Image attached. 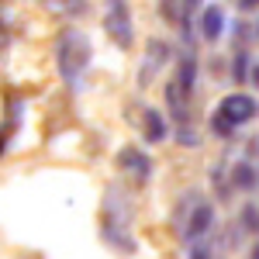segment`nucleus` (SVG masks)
<instances>
[{
  "mask_svg": "<svg viewBox=\"0 0 259 259\" xmlns=\"http://www.w3.org/2000/svg\"><path fill=\"white\" fill-rule=\"evenodd\" d=\"M59 73L66 80H80V73L87 69V62H90V41L87 35L80 31H66L59 38Z\"/></svg>",
  "mask_w": 259,
  "mask_h": 259,
  "instance_id": "f257e3e1",
  "label": "nucleus"
},
{
  "mask_svg": "<svg viewBox=\"0 0 259 259\" xmlns=\"http://www.w3.org/2000/svg\"><path fill=\"white\" fill-rule=\"evenodd\" d=\"M107 31H111V38L118 41L121 49H128L132 45V18H128V4L124 0H107Z\"/></svg>",
  "mask_w": 259,
  "mask_h": 259,
  "instance_id": "f03ea898",
  "label": "nucleus"
},
{
  "mask_svg": "<svg viewBox=\"0 0 259 259\" xmlns=\"http://www.w3.org/2000/svg\"><path fill=\"white\" fill-rule=\"evenodd\" d=\"M218 114L235 128V124H242V121H249L252 114H256V104H252V97H245V94H232V97L221 100Z\"/></svg>",
  "mask_w": 259,
  "mask_h": 259,
  "instance_id": "7ed1b4c3",
  "label": "nucleus"
},
{
  "mask_svg": "<svg viewBox=\"0 0 259 259\" xmlns=\"http://www.w3.org/2000/svg\"><path fill=\"white\" fill-rule=\"evenodd\" d=\"M221 28H225V14H221V7H207V11L200 14V35H204V38H218Z\"/></svg>",
  "mask_w": 259,
  "mask_h": 259,
  "instance_id": "20e7f679",
  "label": "nucleus"
},
{
  "mask_svg": "<svg viewBox=\"0 0 259 259\" xmlns=\"http://www.w3.org/2000/svg\"><path fill=\"white\" fill-rule=\"evenodd\" d=\"M145 139H149V142L166 139V121H162L156 111H145Z\"/></svg>",
  "mask_w": 259,
  "mask_h": 259,
  "instance_id": "39448f33",
  "label": "nucleus"
},
{
  "mask_svg": "<svg viewBox=\"0 0 259 259\" xmlns=\"http://www.w3.org/2000/svg\"><path fill=\"white\" fill-rule=\"evenodd\" d=\"M121 166H124V169H139V177L149 173V159L142 156L139 149H124V152H121Z\"/></svg>",
  "mask_w": 259,
  "mask_h": 259,
  "instance_id": "423d86ee",
  "label": "nucleus"
},
{
  "mask_svg": "<svg viewBox=\"0 0 259 259\" xmlns=\"http://www.w3.org/2000/svg\"><path fill=\"white\" fill-rule=\"evenodd\" d=\"M207 225H211V207H197V214H194V221H190L187 235H190V239H200V235L207 232Z\"/></svg>",
  "mask_w": 259,
  "mask_h": 259,
  "instance_id": "0eeeda50",
  "label": "nucleus"
},
{
  "mask_svg": "<svg viewBox=\"0 0 259 259\" xmlns=\"http://www.w3.org/2000/svg\"><path fill=\"white\" fill-rule=\"evenodd\" d=\"M45 7H52V11H59V14H80L83 7H87V0H41Z\"/></svg>",
  "mask_w": 259,
  "mask_h": 259,
  "instance_id": "6e6552de",
  "label": "nucleus"
},
{
  "mask_svg": "<svg viewBox=\"0 0 259 259\" xmlns=\"http://www.w3.org/2000/svg\"><path fill=\"white\" fill-rule=\"evenodd\" d=\"M235 187H242V190H249V187H252V169H249L245 162L235 169Z\"/></svg>",
  "mask_w": 259,
  "mask_h": 259,
  "instance_id": "1a4fd4ad",
  "label": "nucleus"
},
{
  "mask_svg": "<svg viewBox=\"0 0 259 259\" xmlns=\"http://www.w3.org/2000/svg\"><path fill=\"white\" fill-rule=\"evenodd\" d=\"M190 259H211V256H207V249H200V245H197V249L190 252Z\"/></svg>",
  "mask_w": 259,
  "mask_h": 259,
  "instance_id": "9d476101",
  "label": "nucleus"
},
{
  "mask_svg": "<svg viewBox=\"0 0 259 259\" xmlns=\"http://www.w3.org/2000/svg\"><path fill=\"white\" fill-rule=\"evenodd\" d=\"M4 41H7V28L0 24V45H4Z\"/></svg>",
  "mask_w": 259,
  "mask_h": 259,
  "instance_id": "9b49d317",
  "label": "nucleus"
},
{
  "mask_svg": "<svg viewBox=\"0 0 259 259\" xmlns=\"http://www.w3.org/2000/svg\"><path fill=\"white\" fill-rule=\"evenodd\" d=\"M259 0H242V7H256Z\"/></svg>",
  "mask_w": 259,
  "mask_h": 259,
  "instance_id": "f8f14e48",
  "label": "nucleus"
},
{
  "mask_svg": "<svg viewBox=\"0 0 259 259\" xmlns=\"http://www.w3.org/2000/svg\"><path fill=\"white\" fill-rule=\"evenodd\" d=\"M197 4H200V0H187V7H197Z\"/></svg>",
  "mask_w": 259,
  "mask_h": 259,
  "instance_id": "ddd939ff",
  "label": "nucleus"
},
{
  "mask_svg": "<svg viewBox=\"0 0 259 259\" xmlns=\"http://www.w3.org/2000/svg\"><path fill=\"white\" fill-rule=\"evenodd\" d=\"M256 83H259V69H256Z\"/></svg>",
  "mask_w": 259,
  "mask_h": 259,
  "instance_id": "4468645a",
  "label": "nucleus"
}]
</instances>
